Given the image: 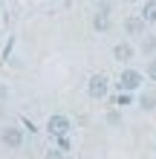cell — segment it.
<instances>
[{"label": "cell", "mask_w": 156, "mask_h": 159, "mask_svg": "<svg viewBox=\"0 0 156 159\" xmlns=\"http://www.w3.org/2000/svg\"><path fill=\"white\" fill-rule=\"evenodd\" d=\"M142 84H145V72H142V70L124 67V70H122V75H118V81H116V87L122 90V93H139V90H142Z\"/></svg>", "instance_id": "1"}, {"label": "cell", "mask_w": 156, "mask_h": 159, "mask_svg": "<svg viewBox=\"0 0 156 159\" xmlns=\"http://www.w3.org/2000/svg\"><path fill=\"white\" fill-rule=\"evenodd\" d=\"M23 142H26L23 127H17V125H6L3 130H0V145H3L6 151H20Z\"/></svg>", "instance_id": "2"}, {"label": "cell", "mask_w": 156, "mask_h": 159, "mask_svg": "<svg viewBox=\"0 0 156 159\" xmlns=\"http://www.w3.org/2000/svg\"><path fill=\"white\" fill-rule=\"evenodd\" d=\"M87 96L93 98V101H101V98L110 96V78L104 75V72L90 75V81H87Z\"/></svg>", "instance_id": "3"}, {"label": "cell", "mask_w": 156, "mask_h": 159, "mask_svg": "<svg viewBox=\"0 0 156 159\" xmlns=\"http://www.w3.org/2000/svg\"><path fill=\"white\" fill-rule=\"evenodd\" d=\"M43 130H47L49 136H69L72 121H69V116H64V113H52L47 119V125H43Z\"/></svg>", "instance_id": "4"}, {"label": "cell", "mask_w": 156, "mask_h": 159, "mask_svg": "<svg viewBox=\"0 0 156 159\" xmlns=\"http://www.w3.org/2000/svg\"><path fill=\"white\" fill-rule=\"evenodd\" d=\"M124 35H130V38H142V35H148V23L142 20L139 15H130V17H124Z\"/></svg>", "instance_id": "5"}, {"label": "cell", "mask_w": 156, "mask_h": 159, "mask_svg": "<svg viewBox=\"0 0 156 159\" xmlns=\"http://www.w3.org/2000/svg\"><path fill=\"white\" fill-rule=\"evenodd\" d=\"M133 58H136V49H133L130 41H118V43H113V61H118V64H130Z\"/></svg>", "instance_id": "6"}, {"label": "cell", "mask_w": 156, "mask_h": 159, "mask_svg": "<svg viewBox=\"0 0 156 159\" xmlns=\"http://www.w3.org/2000/svg\"><path fill=\"white\" fill-rule=\"evenodd\" d=\"M139 52L145 55V58H156V35H142Z\"/></svg>", "instance_id": "7"}, {"label": "cell", "mask_w": 156, "mask_h": 159, "mask_svg": "<svg viewBox=\"0 0 156 159\" xmlns=\"http://www.w3.org/2000/svg\"><path fill=\"white\" fill-rule=\"evenodd\" d=\"M139 17H142V20L145 23H156V0H145V3H142V12H139Z\"/></svg>", "instance_id": "8"}, {"label": "cell", "mask_w": 156, "mask_h": 159, "mask_svg": "<svg viewBox=\"0 0 156 159\" xmlns=\"http://www.w3.org/2000/svg\"><path fill=\"white\" fill-rule=\"evenodd\" d=\"M145 113H150V110H156V93H150V90H145V93H139V101H136Z\"/></svg>", "instance_id": "9"}, {"label": "cell", "mask_w": 156, "mask_h": 159, "mask_svg": "<svg viewBox=\"0 0 156 159\" xmlns=\"http://www.w3.org/2000/svg\"><path fill=\"white\" fill-rule=\"evenodd\" d=\"M93 29H96L98 35L110 32V15H104V12H96V17H93Z\"/></svg>", "instance_id": "10"}, {"label": "cell", "mask_w": 156, "mask_h": 159, "mask_svg": "<svg viewBox=\"0 0 156 159\" xmlns=\"http://www.w3.org/2000/svg\"><path fill=\"white\" fill-rule=\"evenodd\" d=\"M55 148H58L61 153H69V151H72V142H69V136H55Z\"/></svg>", "instance_id": "11"}, {"label": "cell", "mask_w": 156, "mask_h": 159, "mask_svg": "<svg viewBox=\"0 0 156 159\" xmlns=\"http://www.w3.org/2000/svg\"><path fill=\"white\" fill-rule=\"evenodd\" d=\"M145 78L156 81V58H148V67H145Z\"/></svg>", "instance_id": "12"}, {"label": "cell", "mask_w": 156, "mask_h": 159, "mask_svg": "<svg viewBox=\"0 0 156 159\" xmlns=\"http://www.w3.org/2000/svg\"><path fill=\"white\" fill-rule=\"evenodd\" d=\"M133 101V93H118L116 96V107H127Z\"/></svg>", "instance_id": "13"}, {"label": "cell", "mask_w": 156, "mask_h": 159, "mask_svg": "<svg viewBox=\"0 0 156 159\" xmlns=\"http://www.w3.org/2000/svg\"><path fill=\"white\" fill-rule=\"evenodd\" d=\"M43 159H67V153H61L58 148H52V151H47V153H43Z\"/></svg>", "instance_id": "14"}, {"label": "cell", "mask_w": 156, "mask_h": 159, "mask_svg": "<svg viewBox=\"0 0 156 159\" xmlns=\"http://www.w3.org/2000/svg\"><path fill=\"white\" fill-rule=\"evenodd\" d=\"M107 125H122V116H118V113H113V110H110V113H107Z\"/></svg>", "instance_id": "15"}, {"label": "cell", "mask_w": 156, "mask_h": 159, "mask_svg": "<svg viewBox=\"0 0 156 159\" xmlns=\"http://www.w3.org/2000/svg\"><path fill=\"white\" fill-rule=\"evenodd\" d=\"M124 3H139V0H124Z\"/></svg>", "instance_id": "16"}, {"label": "cell", "mask_w": 156, "mask_h": 159, "mask_svg": "<svg viewBox=\"0 0 156 159\" xmlns=\"http://www.w3.org/2000/svg\"><path fill=\"white\" fill-rule=\"evenodd\" d=\"M52 3H61V0H52Z\"/></svg>", "instance_id": "17"}]
</instances>
